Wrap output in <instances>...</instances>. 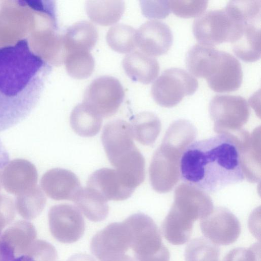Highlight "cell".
<instances>
[{"label":"cell","instance_id":"obj_26","mask_svg":"<svg viewBox=\"0 0 261 261\" xmlns=\"http://www.w3.org/2000/svg\"><path fill=\"white\" fill-rule=\"evenodd\" d=\"M133 137L143 145H152L161 130L159 118L153 113L141 112L134 116L130 124Z\"/></svg>","mask_w":261,"mask_h":261},{"label":"cell","instance_id":"obj_2","mask_svg":"<svg viewBox=\"0 0 261 261\" xmlns=\"http://www.w3.org/2000/svg\"><path fill=\"white\" fill-rule=\"evenodd\" d=\"M246 131L220 134L190 145L180 160V174L185 183L205 192H215L245 178L241 150Z\"/></svg>","mask_w":261,"mask_h":261},{"label":"cell","instance_id":"obj_18","mask_svg":"<svg viewBox=\"0 0 261 261\" xmlns=\"http://www.w3.org/2000/svg\"><path fill=\"white\" fill-rule=\"evenodd\" d=\"M44 184L47 193L56 200L73 201L82 189L76 175L68 170L54 169L45 176Z\"/></svg>","mask_w":261,"mask_h":261},{"label":"cell","instance_id":"obj_16","mask_svg":"<svg viewBox=\"0 0 261 261\" xmlns=\"http://www.w3.org/2000/svg\"><path fill=\"white\" fill-rule=\"evenodd\" d=\"M172 31L164 22L156 20L148 21L136 30L137 47L150 56L164 55L173 43Z\"/></svg>","mask_w":261,"mask_h":261},{"label":"cell","instance_id":"obj_4","mask_svg":"<svg viewBox=\"0 0 261 261\" xmlns=\"http://www.w3.org/2000/svg\"><path fill=\"white\" fill-rule=\"evenodd\" d=\"M130 236V247L137 261H169L170 253L164 245L156 224L148 215L134 214L124 221Z\"/></svg>","mask_w":261,"mask_h":261},{"label":"cell","instance_id":"obj_10","mask_svg":"<svg viewBox=\"0 0 261 261\" xmlns=\"http://www.w3.org/2000/svg\"><path fill=\"white\" fill-rule=\"evenodd\" d=\"M124 97V89L119 81L103 76L94 80L87 88L83 102L102 118H107L117 112Z\"/></svg>","mask_w":261,"mask_h":261},{"label":"cell","instance_id":"obj_36","mask_svg":"<svg viewBox=\"0 0 261 261\" xmlns=\"http://www.w3.org/2000/svg\"><path fill=\"white\" fill-rule=\"evenodd\" d=\"M67 261H96L91 255L86 253H77L70 257Z\"/></svg>","mask_w":261,"mask_h":261},{"label":"cell","instance_id":"obj_6","mask_svg":"<svg viewBox=\"0 0 261 261\" xmlns=\"http://www.w3.org/2000/svg\"><path fill=\"white\" fill-rule=\"evenodd\" d=\"M213 208L212 199L204 191L182 183L175 190L174 201L165 219L192 231L194 222L207 216Z\"/></svg>","mask_w":261,"mask_h":261},{"label":"cell","instance_id":"obj_19","mask_svg":"<svg viewBox=\"0 0 261 261\" xmlns=\"http://www.w3.org/2000/svg\"><path fill=\"white\" fill-rule=\"evenodd\" d=\"M260 22L243 24L231 44L236 56L246 62L259 60L261 54Z\"/></svg>","mask_w":261,"mask_h":261},{"label":"cell","instance_id":"obj_14","mask_svg":"<svg viewBox=\"0 0 261 261\" xmlns=\"http://www.w3.org/2000/svg\"><path fill=\"white\" fill-rule=\"evenodd\" d=\"M130 247L129 230L124 221L112 223L92 238L90 250L99 261L125 254Z\"/></svg>","mask_w":261,"mask_h":261},{"label":"cell","instance_id":"obj_21","mask_svg":"<svg viewBox=\"0 0 261 261\" xmlns=\"http://www.w3.org/2000/svg\"><path fill=\"white\" fill-rule=\"evenodd\" d=\"M241 165L245 178L251 182L260 179V126L255 128L243 143Z\"/></svg>","mask_w":261,"mask_h":261},{"label":"cell","instance_id":"obj_37","mask_svg":"<svg viewBox=\"0 0 261 261\" xmlns=\"http://www.w3.org/2000/svg\"><path fill=\"white\" fill-rule=\"evenodd\" d=\"M102 261H134V260L128 255L123 254L108 258Z\"/></svg>","mask_w":261,"mask_h":261},{"label":"cell","instance_id":"obj_29","mask_svg":"<svg viewBox=\"0 0 261 261\" xmlns=\"http://www.w3.org/2000/svg\"><path fill=\"white\" fill-rule=\"evenodd\" d=\"M220 250L217 245L206 238H197L187 245L186 261H218Z\"/></svg>","mask_w":261,"mask_h":261},{"label":"cell","instance_id":"obj_7","mask_svg":"<svg viewBox=\"0 0 261 261\" xmlns=\"http://www.w3.org/2000/svg\"><path fill=\"white\" fill-rule=\"evenodd\" d=\"M209 112L214 130L220 135L240 132L250 116L248 102L238 95H215L210 102Z\"/></svg>","mask_w":261,"mask_h":261},{"label":"cell","instance_id":"obj_20","mask_svg":"<svg viewBox=\"0 0 261 261\" xmlns=\"http://www.w3.org/2000/svg\"><path fill=\"white\" fill-rule=\"evenodd\" d=\"M123 68L132 80L149 84L157 77L160 66L158 61L140 50L132 51L125 56Z\"/></svg>","mask_w":261,"mask_h":261},{"label":"cell","instance_id":"obj_3","mask_svg":"<svg viewBox=\"0 0 261 261\" xmlns=\"http://www.w3.org/2000/svg\"><path fill=\"white\" fill-rule=\"evenodd\" d=\"M197 134L196 127L187 120H176L169 126L149 168L150 181L154 191L165 193L174 187L180 175L181 156Z\"/></svg>","mask_w":261,"mask_h":261},{"label":"cell","instance_id":"obj_30","mask_svg":"<svg viewBox=\"0 0 261 261\" xmlns=\"http://www.w3.org/2000/svg\"><path fill=\"white\" fill-rule=\"evenodd\" d=\"M170 11L175 15L185 18L199 17L204 13L207 1H168Z\"/></svg>","mask_w":261,"mask_h":261},{"label":"cell","instance_id":"obj_23","mask_svg":"<svg viewBox=\"0 0 261 261\" xmlns=\"http://www.w3.org/2000/svg\"><path fill=\"white\" fill-rule=\"evenodd\" d=\"M85 9L93 22L108 26L115 24L121 18L125 10V3L120 0L88 1Z\"/></svg>","mask_w":261,"mask_h":261},{"label":"cell","instance_id":"obj_8","mask_svg":"<svg viewBox=\"0 0 261 261\" xmlns=\"http://www.w3.org/2000/svg\"><path fill=\"white\" fill-rule=\"evenodd\" d=\"M197 80L186 70L178 68L165 70L154 81L151 95L159 106L171 108L179 103L187 96L197 89Z\"/></svg>","mask_w":261,"mask_h":261},{"label":"cell","instance_id":"obj_28","mask_svg":"<svg viewBox=\"0 0 261 261\" xmlns=\"http://www.w3.org/2000/svg\"><path fill=\"white\" fill-rule=\"evenodd\" d=\"M68 74L72 77L82 80L93 73L95 62L88 51H73L66 53L64 60Z\"/></svg>","mask_w":261,"mask_h":261},{"label":"cell","instance_id":"obj_9","mask_svg":"<svg viewBox=\"0 0 261 261\" xmlns=\"http://www.w3.org/2000/svg\"><path fill=\"white\" fill-rule=\"evenodd\" d=\"M203 78L216 92L236 91L241 87L243 81L241 65L229 53L217 49L205 65Z\"/></svg>","mask_w":261,"mask_h":261},{"label":"cell","instance_id":"obj_27","mask_svg":"<svg viewBox=\"0 0 261 261\" xmlns=\"http://www.w3.org/2000/svg\"><path fill=\"white\" fill-rule=\"evenodd\" d=\"M136 35V30L132 27L117 24L108 30L106 40L113 50L121 54L130 53L137 47Z\"/></svg>","mask_w":261,"mask_h":261},{"label":"cell","instance_id":"obj_32","mask_svg":"<svg viewBox=\"0 0 261 261\" xmlns=\"http://www.w3.org/2000/svg\"><path fill=\"white\" fill-rule=\"evenodd\" d=\"M140 5L143 15L151 19H164L170 11L168 1H140Z\"/></svg>","mask_w":261,"mask_h":261},{"label":"cell","instance_id":"obj_11","mask_svg":"<svg viewBox=\"0 0 261 261\" xmlns=\"http://www.w3.org/2000/svg\"><path fill=\"white\" fill-rule=\"evenodd\" d=\"M237 24L225 8L208 11L195 19L193 32L199 43L214 46L230 42Z\"/></svg>","mask_w":261,"mask_h":261},{"label":"cell","instance_id":"obj_33","mask_svg":"<svg viewBox=\"0 0 261 261\" xmlns=\"http://www.w3.org/2000/svg\"><path fill=\"white\" fill-rule=\"evenodd\" d=\"M260 245L256 243L249 248H237L230 251L223 261H260Z\"/></svg>","mask_w":261,"mask_h":261},{"label":"cell","instance_id":"obj_25","mask_svg":"<svg viewBox=\"0 0 261 261\" xmlns=\"http://www.w3.org/2000/svg\"><path fill=\"white\" fill-rule=\"evenodd\" d=\"M102 118L83 102L72 110L70 123L73 130L82 137H90L99 131Z\"/></svg>","mask_w":261,"mask_h":261},{"label":"cell","instance_id":"obj_24","mask_svg":"<svg viewBox=\"0 0 261 261\" xmlns=\"http://www.w3.org/2000/svg\"><path fill=\"white\" fill-rule=\"evenodd\" d=\"M80 211L90 221L105 220L109 213L107 201L98 192L87 187L80 190L73 200Z\"/></svg>","mask_w":261,"mask_h":261},{"label":"cell","instance_id":"obj_13","mask_svg":"<svg viewBox=\"0 0 261 261\" xmlns=\"http://www.w3.org/2000/svg\"><path fill=\"white\" fill-rule=\"evenodd\" d=\"M200 226L205 238L216 245H229L233 243L241 231L238 219L223 207L214 208L209 215L201 219Z\"/></svg>","mask_w":261,"mask_h":261},{"label":"cell","instance_id":"obj_34","mask_svg":"<svg viewBox=\"0 0 261 261\" xmlns=\"http://www.w3.org/2000/svg\"><path fill=\"white\" fill-rule=\"evenodd\" d=\"M14 217L13 210L10 207H0V233L12 221Z\"/></svg>","mask_w":261,"mask_h":261},{"label":"cell","instance_id":"obj_12","mask_svg":"<svg viewBox=\"0 0 261 261\" xmlns=\"http://www.w3.org/2000/svg\"><path fill=\"white\" fill-rule=\"evenodd\" d=\"M50 231L57 241L66 244L78 241L84 234L85 223L79 209L61 204L52 207L48 213Z\"/></svg>","mask_w":261,"mask_h":261},{"label":"cell","instance_id":"obj_35","mask_svg":"<svg viewBox=\"0 0 261 261\" xmlns=\"http://www.w3.org/2000/svg\"><path fill=\"white\" fill-rule=\"evenodd\" d=\"M9 161L8 152L0 139V169L5 168Z\"/></svg>","mask_w":261,"mask_h":261},{"label":"cell","instance_id":"obj_1","mask_svg":"<svg viewBox=\"0 0 261 261\" xmlns=\"http://www.w3.org/2000/svg\"><path fill=\"white\" fill-rule=\"evenodd\" d=\"M50 71L24 39L0 47V132L18 124L39 102Z\"/></svg>","mask_w":261,"mask_h":261},{"label":"cell","instance_id":"obj_31","mask_svg":"<svg viewBox=\"0 0 261 261\" xmlns=\"http://www.w3.org/2000/svg\"><path fill=\"white\" fill-rule=\"evenodd\" d=\"M25 255L32 261H57L58 259V253L55 247L40 240H35Z\"/></svg>","mask_w":261,"mask_h":261},{"label":"cell","instance_id":"obj_15","mask_svg":"<svg viewBox=\"0 0 261 261\" xmlns=\"http://www.w3.org/2000/svg\"><path fill=\"white\" fill-rule=\"evenodd\" d=\"M35 226L18 221L0 233V261H12L24 255L36 240Z\"/></svg>","mask_w":261,"mask_h":261},{"label":"cell","instance_id":"obj_5","mask_svg":"<svg viewBox=\"0 0 261 261\" xmlns=\"http://www.w3.org/2000/svg\"><path fill=\"white\" fill-rule=\"evenodd\" d=\"M102 143L111 164L123 170L145 161L133 141L130 124L117 119L108 123L101 135Z\"/></svg>","mask_w":261,"mask_h":261},{"label":"cell","instance_id":"obj_22","mask_svg":"<svg viewBox=\"0 0 261 261\" xmlns=\"http://www.w3.org/2000/svg\"><path fill=\"white\" fill-rule=\"evenodd\" d=\"M96 27L88 21L77 22L69 27L63 36L66 53L88 51L93 48L98 40Z\"/></svg>","mask_w":261,"mask_h":261},{"label":"cell","instance_id":"obj_17","mask_svg":"<svg viewBox=\"0 0 261 261\" xmlns=\"http://www.w3.org/2000/svg\"><path fill=\"white\" fill-rule=\"evenodd\" d=\"M87 187L98 192L107 201H122L131 196L135 190L124 180L116 169L103 168L89 177Z\"/></svg>","mask_w":261,"mask_h":261}]
</instances>
